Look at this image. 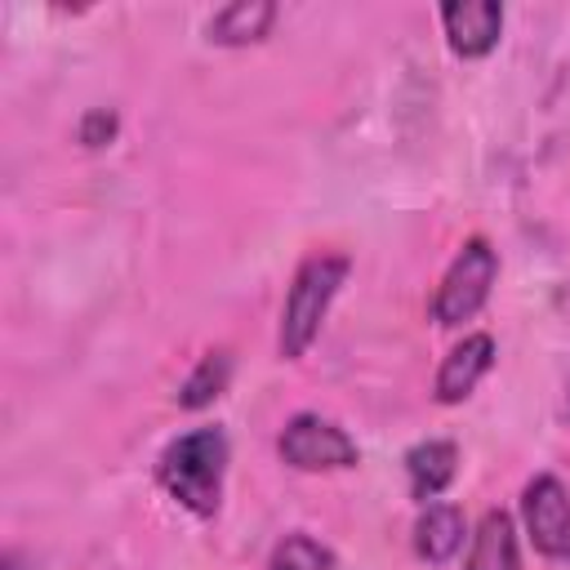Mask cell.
Returning a JSON list of instances; mask_svg holds the SVG:
<instances>
[{"label": "cell", "instance_id": "cell-12", "mask_svg": "<svg viewBox=\"0 0 570 570\" xmlns=\"http://www.w3.org/2000/svg\"><path fill=\"white\" fill-rule=\"evenodd\" d=\"M227 379H232V356H227V352H209V356L191 370V379L183 383L178 401H183L187 410H200V405H209V401L227 387Z\"/></svg>", "mask_w": 570, "mask_h": 570}, {"label": "cell", "instance_id": "cell-7", "mask_svg": "<svg viewBox=\"0 0 570 570\" xmlns=\"http://www.w3.org/2000/svg\"><path fill=\"white\" fill-rule=\"evenodd\" d=\"M490 361H494V338L490 334H468L459 347H450V356L436 370V401H445V405L463 401L476 387V379L490 370Z\"/></svg>", "mask_w": 570, "mask_h": 570}, {"label": "cell", "instance_id": "cell-3", "mask_svg": "<svg viewBox=\"0 0 570 570\" xmlns=\"http://www.w3.org/2000/svg\"><path fill=\"white\" fill-rule=\"evenodd\" d=\"M499 276V254L476 236L459 249V258L450 263L445 281L436 285V298H432V321L436 325H463L481 312V303L490 298V285Z\"/></svg>", "mask_w": 570, "mask_h": 570}, {"label": "cell", "instance_id": "cell-1", "mask_svg": "<svg viewBox=\"0 0 570 570\" xmlns=\"http://www.w3.org/2000/svg\"><path fill=\"white\" fill-rule=\"evenodd\" d=\"M223 468H227V436L223 428H196L165 445L160 454V485L191 508L196 517H214L223 494Z\"/></svg>", "mask_w": 570, "mask_h": 570}, {"label": "cell", "instance_id": "cell-10", "mask_svg": "<svg viewBox=\"0 0 570 570\" xmlns=\"http://www.w3.org/2000/svg\"><path fill=\"white\" fill-rule=\"evenodd\" d=\"M272 18H276V4L272 0H236V4H223L209 18V40H218V45L263 40L267 27H272Z\"/></svg>", "mask_w": 570, "mask_h": 570}, {"label": "cell", "instance_id": "cell-8", "mask_svg": "<svg viewBox=\"0 0 570 570\" xmlns=\"http://www.w3.org/2000/svg\"><path fill=\"white\" fill-rule=\"evenodd\" d=\"M468 570H521L517 561V530L512 517L503 508H490L472 534V552H468Z\"/></svg>", "mask_w": 570, "mask_h": 570}, {"label": "cell", "instance_id": "cell-2", "mask_svg": "<svg viewBox=\"0 0 570 570\" xmlns=\"http://www.w3.org/2000/svg\"><path fill=\"white\" fill-rule=\"evenodd\" d=\"M347 276V258L343 254H312L298 272H294V285L285 294V312H281V356L294 361L312 347L316 330H321V316L330 307V298L338 294Z\"/></svg>", "mask_w": 570, "mask_h": 570}, {"label": "cell", "instance_id": "cell-5", "mask_svg": "<svg viewBox=\"0 0 570 570\" xmlns=\"http://www.w3.org/2000/svg\"><path fill=\"white\" fill-rule=\"evenodd\" d=\"M521 512L539 552L570 557V490L557 476H534L521 494Z\"/></svg>", "mask_w": 570, "mask_h": 570}, {"label": "cell", "instance_id": "cell-14", "mask_svg": "<svg viewBox=\"0 0 570 570\" xmlns=\"http://www.w3.org/2000/svg\"><path fill=\"white\" fill-rule=\"evenodd\" d=\"M111 134H116V111H107V107H94V111L80 120V142H85V147H102Z\"/></svg>", "mask_w": 570, "mask_h": 570}, {"label": "cell", "instance_id": "cell-6", "mask_svg": "<svg viewBox=\"0 0 570 570\" xmlns=\"http://www.w3.org/2000/svg\"><path fill=\"white\" fill-rule=\"evenodd\" d=\"M441 22H445V36H450L454 53L481 58L499 40L503 9L494 0H450V4H441Z\"/></svg>", "mask_w": 570, "mask_h": 570}, {"label": "cell", "instance_id": "cell-13", "mask_svg": "<svg viewBox=\"0 0 570 570\" xmlns=\"http://www.w3.org/2000/svg\"><path fill=\"white\" fill-rule=\"evenodd\" d=\"M272 570H330V552L307 534H289L276 543Z\"/></svg>", "mask_w": 570, "mask_h": 570}, {"label": "cell", "instance_id": "cell-4", "mask_svg": "<svg viewBox=\"0 0 570 570\" xmlns=\"http://www.w3.org/2000/svg\"><path fill=\"white\" fill-rule=\"evenodd\" d=\"M276 445H281V459L298 472H330V468L356 463V441L321 414H294Z\"/></svg>", "mask_w": 570, "mask_h": 570}, {"label": "cell", "instance_id": "cell-11", "mask_svg": "<svg viewBox=\"0 0 570 570\" xmlns=\"http://www.w3.org/2000/svg\"><path fill=\"white\" fill-rule=\"evenodd\" d=\"M463 543V512L450 503H432L414 525V548L428 561H450Z\"/></svg>", "mask_w": 570, "mask_h": 570}, {"label": "cell", "instance_id": "cell-9", "mask_svg": "<svg viewBox=\"0 0 570 570\" xmlns=\"http://www.w3.org/2000/svg\"><path fill=\"white\" fill-rule=\"evenodd\" d=\"M454 468H459L454 441H419V445L405 454V472H410L414 499H436V494L454 481Z\"/></svg>", "mask_w": 570, "mask_h": 570}]
</instances>
